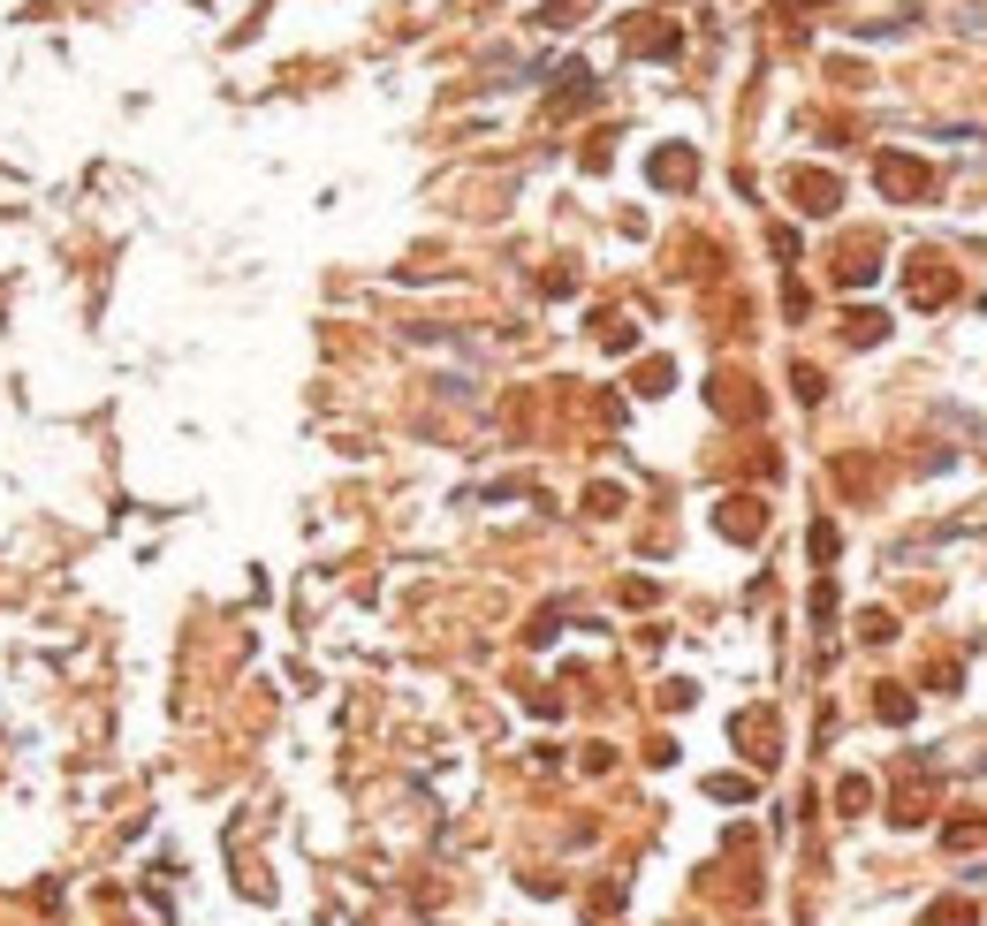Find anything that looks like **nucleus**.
Returning a JSON list of instances; mask_svg holds the SVG:
<instances>
[{"mask_svg":"<svg viewBox=\"0 0 987 926\" xmlns=\"http://www.w3.org/2000/svg\"><path fill=\"white\" fill-rule=\"evenodd\" d=\"M904 282H911V296H919V304H942L949 289H957V282H949V266L935 252H919L911 258V274H904Z\"/></svg>","mask_w":987,"mask_h":926,"instance_id":"f257e3e1","label":"nucleus"},{"mask_svg":"<svg viewBox=\"0 0 987 926\" xmlns=\"http://www.w3.org/2000/svg\"><path fill=\"white\" fill-rule=\"evenodd\" d=\"M881 190H889V198H919V190H927V168H919V160H881Z\"/></svg>","mask_w":987,"mask_h":926,"instance_id":"f03ea898","label":"nucleus"},{"mask_svg":"<svg viewBox=\"0 0 987 926\" xmlns=\"http://www.w3.org/2000/svg\"><path fill=\"white\" fill-rule=\"evenodd\" d=\"M927 926H980V912H973V904H957V896H942V904L927 912Z\"/></svg>","mask_w":987,"mask_h":926,"instance_id":"7ed1b4c3","label":"nucleus"}]
</instances>
